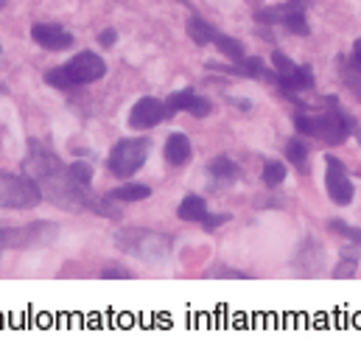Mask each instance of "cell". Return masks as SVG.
I'll use <instances>...</instances> for the list:
<instances>
[{
    "instance_id": "cell-22",
    "label": "cell",
    "mask_w": 361,
    "mask_h": 361,
    "mask_svg": "<svg viewBox=\"0 0 361 361\" xmlns=\"http://www.w3.org/2000/svg\"><path fill=\"white\" fill-rule=\"evenodd\" d=\"M283 180H286V166H283V163L271 160V163L264 166V182H267L269 188H277Z\"/></svg>"
},
{
    "instance_id": "cell-30",
    "label": "cell",
    "mask_w": 361,
    "mask_h": 361,
    "mask_svg": "<svg viewBox=\"0 0 361 361\" xmlns=\"http://www.w3.org/2000/svg\"><path fill=\"white\" fill-rule=\"evenodd\" d=\"M224 221H230V219H227L224 213H221V216H210V213H207V216H204V219H202L199 224H202L204 230H216V227H221Z\"/></svg>"
},
{
    "instance_id": "cell-32",
    "label": "cell",
    "mask_w": 361,
    "mask_h": 361,
    "mask_svg": "<svg viewBox=\"0 0 361 361\" xmlns=\"http://www.w3.org/2000/svg\"><path fill=\"white\" fill-rule=\"evenodd\" d=\"M115 39H118L115 28H106V31H101V34H98V42H101L104 48H112V45H115Z\"/></svg>"
},
{
    "instance_id": "cell-21",
    "label": "cell",
    "mask_w": 361,
    "mask_h": 361,
    "mask_svg": "<svg viewBox=\"0 0 361 361\" xmlns=\"http://www.w3.org/2000/svg\"><path fill=\"white\" fill-rule=\"evenodd\" d=\"M286 157H288V163H294V169H302V166H305V157H308L305 143H300V140H288V146H286Z\"/></svg>"
},
{
    "instance_id": "cell-15",
    "label": "cell",
    "mask_w": 361,
    "mask_h": 361,
    "mask_svg": "<svg viewBox=\"0 0 361 361\" xmlns=\"http://www.w3.org/2000/svg\"><path fill=\"white\" fill-rule=\"evenodd\" d=\"M207 171H210V177L216 182H221V185H230V182L238 180V166L233 163V160H227V157H216L210 166H207Z\"/></svg>"
},
{
    "instance_id": "cell-34",
    "label": "cell",
    "mask_w": 361,
    "mask_h": 361,
    "mask_svg": "<svg viewBox=\"0 0 361 361\" xmlns=\"http://www.w3.org/2000/svg\"><path fill=\"white\" fill-rule=\"evenodd\" d=\"M286 6H288V8H294V11H305V8L311 6V0H288Z\"/></svg>"
},
{
    "instance_id": "cell-12",
    "label": "cell",
    "mask_w": 361,
    "mask_h": 361,
    "mask_svg": "<svg viewBox=\"0 0 361 361\" xmlns=\"http://www.w3.org/2000/svg\"><path fill=\"white\" fill-rule=\"evenodd\" d=\"M188 37H190L196 45H210V42L219 39V31H216L210 23H204L202 17H190V20H188Z\"/></svg>"
},
{
    "instance_id": "cell-26",
    "label": "cell",
    "mask_w": 361,
    "mask_h": 361,
    "mask_svg": "<svg viewBox=\"0 0 361 361\" xmlns=\"http://www.w3.org/2000/svg\"><path fill=\"white\" fill-rule=\"evenodd\" d=\"M286 11H288V6H280V8H261V11L255 14V20H258V23H267V25H274V23H283Z\"/></svg>"
},
{
    "instance_id": "cell-23",
    "label": "cell",
    "mask_w": 361,
    "mask_h": 361,
    "mask_svg": "<svg viewBox=\"0 0 361 361\" xmlns=\"http://www.w3.org/2000/svg\"><path fill=\"white\" fill-rule=\"evenodd\" d=\"M297 68H300V65H294L286 54H280V51H274V54H271V71H274L277 76H291Z\"/></svg>"
},
{
    "instance_id": "cell-6",
    "label": "cell",
    "mask_w": 361,
    "mask_h": 361,
    "mask_svg": "<svg viewBox=\"0 0 361 361\" xmlns=\"http://www.w3.org/2000/svg\"><path fill=\"white\" fill-rule=\"evenodd\" d=\"M325 166H328V171H325V185H328V196H331V202H336L339 207L350 204L356 190H353V182H350V177H348V169H345L334 154L325 157Z\"/></svg>"
},
{
    "instance_id": "cell-16",
    "label": "cell",
    "mask_w": 361,
    "mask_h": 361,
    "mask_svg": "<svg viewBox=\"0 0 361 361\" xmlns=\"http://www.w3.org/2000/svg\"><path fill=\"white\" fill-rule=\"evenodd\" d=\"M283 25H286L291 34H297V37H308V34H311V25H308L305 14H302V11H294V8H288V11H286Z\"/></svg>"
},
{
    "instance_id": "cell-8",
    "label": "cell",
    "mask_w": 361,
    "mask_h": 361,
    "mask_svg": "<svg viewBox=\"0 0 361 361\" xmlns=\"http://www.w3.org/2000/svg\"><path fill=\"white\" fill-rule=\"evenodd\" d=\"M163 118H169V109H166L163 101H157V98H140L132 106V112H129V126L132 129H152Z\"/></svg>"
},
{
    "instance_id": "cell-11",
    "label": "cell",
    "mask_w": 361,
    "mask_h": 361,
    "mask_svg": "<svg viewBox=\"0 0 361 361\" xmlns=\"http://www.w3.org/2000/svg\"><path fill=\"white\" fill-rule=\"evenodd\" d=\"M177 216H180L182 221H202L207 216V202L202 196L190 193V196L182 199V204L177 207Z\"/></svg>"
},
{
    "instance_id": "cell-25",
    "label": "cell",
    "mask_w": 361,
    "mask_h": 361,
    "mask_svg": "<svg viewBox=\"0 0 361 361\" xmlns=\"http://www.w3.org/2000/svg\"><path fill=\"white\" fill-rule=\"evenodd\" d=\"M71 177H73V182H79L82 188H90V182H92V169L87 166V163H73L71 169Z\"/></svg>"
},
{
    "instance_id": "cell-1",
    "label": "cell",
    "mask_w": 361,
    "mask_h": 361,
    "mask_svg": "<svg viewBox=\"0 0 361 361\" xmlns=\"http://www.w3.org/2000/svg\"><path fill=\"white\" fill-rule=\"evenodd\" d=\"M25 174L37 185H42V193H48L59 207H95L92 202H87L90 199L87 188L73 182L71 171L62 169V163L51 152L31 154L25 163Z\"/></svg>"
},
{
    "instance_id": "cell-31",
    "label": "cell",
    "mask_w": 361,
    "mask_h": 361,
    "mask_svg": "<svg viewBox=\"0 0 361 361\" xmlns=\"http://www.w3.org/2000/svg\"><path fill=\"white\" fill-rule=\"evenodd\" d=\"M101 277H104V280H132V271L115 269V267H109V269L101 271Z\"/></svg>"
},
{
    "instance_id": "cell-13",
    "label": "cell",
    "mask_w": 361,
    "mask_h": 361,
    "mask_svg": "<svg viewBox=\"0 0 361 361\" xmlns=\"http://www.w3.org/2000/svg\"><path fill=\"white\" fill-rule=\"evenodd\" d=\"M277 82H280V87H283L286 92H302V90H311V87H314L311 68H297L291 76H280Z\"/></svg>"
},
{
    "instance_id": "cell-14",
    "label": "cell",
    "mask_w": 361,
    "mask_h": 361,
    "mask_svg": "<svg viewBox=\"0 0 361 361\" xmlns=\"http://www.w3.org/2000/svg\"><path fill=\"white\" fill-rule=\"evenodd\" d=\"M152 196V188L146 185H121L115 190L106 193V202H140V199H149Z\"/></svg>"
},
{
    "instance_id": "cell-20",
    "label": "cell",
    "mask_w": 361,
    "mask_h": 361,
    "mask_svg": "<svg viewBox=\"0 0 361 361\" xmlns=\"http://www.w3.org/2000/svg\"><path fill=\"white\" fill-rule=\"evenodd\" d=\"M241 68H238V73L241 76H252V79H261V76H267V65H264V59H258V56H244L241 62H238Z\"/></svg>"
},
{
    "instance_id": "cell-27",
    "label": "cell",
    "mask_w": 361,
    "mask_h": 361,
    "mask_svg": "<svg viewBox=\"0 0 361 361\" xmlns=\"http://www.w3.org/2000/svg\"><path fill=\"white\" fill-rule=\"evenodd\" d=\"M188 112H190L193 118H207V115L213 112V106H210V101H207V98H199V95H193V98H190V106H188Z\"/></svg>"
},
{
    "instance_id": "cell-29",
    "label": "cell",
    "mask_w": 361,
    "mask_h": 361,
    "mask_svg": "<svg viewBox=\"0 0 361 361\" xmlns=\"http://www.w3.org/2000/svg\"><path fill=\"white\" fill-rule=\"evenodd\" d=\"M204 277H221V280H250V274L247 271H235V269H224V267H219V269H210L204 271Z\"/></svg>"
},
{
    "instance_id": "cell-35",
    "label": "cell",
    "mask_w": 361,
    "mask_h": 361,
    "mask_svg": "<svg viewBox=\"0 0 361 361\" xmlns=\"http://www.w3.org/2000/svg\"><path fill=\"white\" fill-rule=\"evenodd\" d=\"M0 8H3V0H0Z\"/></svg>"
},
{
    "instance_id": "cell-18",
    "label": "cell",
    "mask_w": 361,
    "mask_h": 361,
    "mask_svg": "<svg viewBox=\"0 0 361 361\" xmlns=\"http://www.w3.org/2000/svg\"><path fill=\"white\" fill-rule=\"evenodd\" d=\"M45 82H48L51 87H56V90H71V87H76V82L71 79V73H68L65 68L48 71V73H45Z\"/></svg>"
},
{
    "instance_id": "cell-5",
    "label": "cell",
    "mask_w": 361,
    "mask_h": 361,
    "mask_svg": "<svg viewBox=\"0 0 361 361\" xmlns=\"http://www.w3.org/2000/svg\"><path fill=\"white\" fill-rule=\"evenodd\" d=\"M56 238V227L48 221H34L28 227L0 230V250H23V247H45Z\"/></svg>"
},
{
    "instance_id": "cell-33",
    "label": "cell",
    "mask_w": 361,
    "mask_h": 361,
    "mask_svg": "<svg viewBox=\"0 0 361 361\" xmlns=\"http://www.w3.org/2000/svg\"><path fill=\"white\" fill-rule=\"evenodd\" d=\"M350 65H353V71L361 73V39H356V45H353V56H350Z\"/></svg>"
},
{
    "instance_id": "cell-7",
    "label": "cell",
    "mask_w": 361,
    "mask_h": 361,
    "mask_svg": "<svg viewBox=\"0 0 361 361\" xmlns=\"http://www.w3.org/2000/svg\"><path fill=\"white\" fill-rule=\"evenodd\" d=\"M65 71L71 73V79H73V82H76V87H79V85L98 82V79L106 73V65H104V59H101L98 54H92V51H82V54H76V56L65 65Z\"/></svg>"
},
{
    "instance_id": "cell-24",
    "label": "cell",
    "mask_w": 361,
    "mask_h": 361,
    "mask_svg": "<svg viewBox=\"0 0 361 361\" xmlns=\"http://www.w3.org/2000/svg\"><path fill=\"white\" fill-rule=\"evenodd\" d=\"M328 227H331L334 233H339V235H345V238L356 241V244L361 247V230H359V227H348L342 219H331V221H328Z\"/></svg>"
},
{
    "instance_id": "cell-4",
    "label": "cell",
    "mask_w": 361,
    "mask_h": 361,
    "mask_svg": "<svg viewBox=\"0 0 361 361\" xmlns=\"http://www.w3.org/2000/svg\"><path fill=\"white\" fill-rule=\"evenodd\" d=\"M149 157V140H121L115 143V149L109 152V160H106V169L115 174V177H132L135 171L143 169Z\"/></svg>"
},
{
    "instance_id": "cell-2",
    "label": "cell",
    "mask_w": 361,
    "mask_h": 361,
    "mask_svg": "<svg viewBox=\"0 0 361 361\" xmlns=\"http://www.w3.org/2000/svg\"><path fill=\"white\" fill-rule=\"evenodd\" d=\"M294 126H297V132H302V135H311V137L325 140L328 146L345 143V140L350 137V132H353L350 118H348L345 112H339V109H331V112H325V115H319V118L297 115V118H294Z\"/></svg>"
},
{
    "instance_id": "cell-17",
    "label": "cell",
    "mask_w": 361,
    "mask_h": 361,
    "mask_svg": "<svg viewBox=\"0 0 361 361\" xmlns=\"http://www.w3.org/2000/svg\"><path fill=\"white\" fill-rule=\"evenodd\" d=\"M216 45H219V51L230 59V62H241L244 56H247V51H244V45L238 42V39H233V37H221L219 34V39H216Z\"/></svg>"
},
{
    "instance_id": "cell-9",
    "label": "cell",
    "mask_w": 361,
    "mask_h": 361,
    "mask_svg": "<svg viewBox=\"0 0 361 361\" xmlns=\"http://www.w3.org/2000/svg\"><path fill=\"white\" fill-rule=\"evenodd\" d=\"M31 37H34V42L39 45V48H45V51H68L71 45H73V34H68L62 25H56V23H37L34 28H31Z\"/></svg>"
},
{
    "instance_id": "cell-10",
    "label": "cell",
    "mask_w": 361,
    "mask_h": 361,
    "mask_svg": "<svg viewBox=\"0 0 361 361\" xmlns=\"http://www.w3.org/2000/svg\"><path fill=\"white\" fill-rule=\"evenodd\" d=\"M190 154H193V146H190V140L185 137V135H171L169 140H166V160L171 163V166H185L188 160H190Z\"/></svg>"
},
{
    "instance_id": "cell-19",
    "label": "cell",
    "mask_w": 361,
    "mask_h": 361,
    "mask_svg": "<svg viewBox=\"0 0 361 361\" xmlns=\"http://www.w3.org/2000/svg\"><path fill=\"white\" fill-rule=\"evenodd\" d=\"M190 98H193V90H190V87H185V90L174 92V95L166 101V109H169V115L188 112V106H190Z\"/></svg>"
},
{
    "instance_id": "cell-3",
    "label": "cell",
    "mask_w": 361,
    "mask_h": 361,
    "mask_svg": "<svg viewBox=\"0 0 361 361\" xmlns=\"http://www.w3.org/2000/svg\"><path fill=\"white\" fill-rule=\"evenodd\" d=\"M39 202H42V188L31 177H17V174L0 171V207L31 210Z\"/></svg>"
},
{
    "instance_id": "cell-28",
    "label": "cell",
    "mask_w": 361,
    "mask_h": 361,
    "mask_svg": "<svg viewBox=\"0 0 361 361\" xmlns=\"http://www.w3.org/2000/svg\"><path fill=\"white\" fill-rule=\"evenodd\" d=\"M353 274H356V255L350 250H345V261L334 271V277H353Z\"/></svg>"
}]
</instances>
